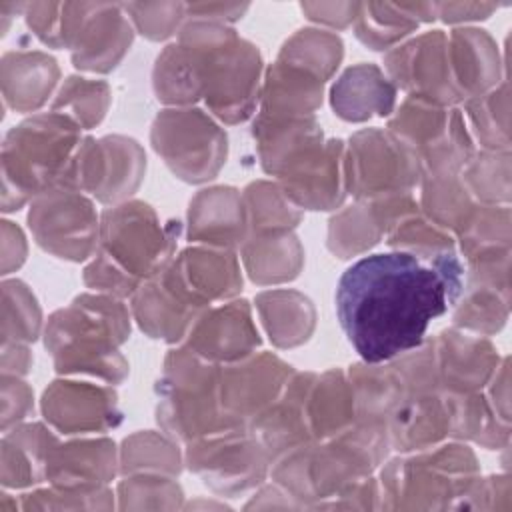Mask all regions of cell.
<instances>
[{"label":"cell","mask_w":512,"mask_h":512,"mask_svg":"<svg viewBox=\"0 0 512 512\" xmlns=\"http://www.w3.org/2000/svg\"><path fill=\"white\" fill-rule=\"evenodd\" d=\"M122 472H180V458L178 450L162 438L152 434H138L124 442L122 458H120Z\"/></svg>","instance_id":"74e56055"},{"label":"cell","mask_w":512,"mask_h":512,"mask_svg":"<svg viewBox=\"0 0 512 512\" xmlns=\"http://www.w3.org/2000/svg\"><path fill=\"white\" fill-rule=\"evenodd\" d=\"M130 318L112 296H80L58 310L46 328V348L60 374L86 372L108 382H120L128 364L118 346L128 338Z\"/></svg>","instance_id":"3957f363"},{"label":"cell","mask_w":512,"mask_h":512,"mask_svg":"<svg viewBox=\"0 0 512 512\" xmlns=\"http://www.w3.org/2000/svg\"><path fill=\"white\" fill-rule=\"evenodd\" d=\"M28 222L38 244L58 258L84 260L98 240L94 208L78 190L56 188L40 194Z\"/></svg>","instance_id":"8fae6325"},{"label":"cell","mask_w":512,"mask_h":512,"mask_svg":"<svg viewBox=\"0 0 512 512\" xmlns=\"http://www.w3.org/2000/svg\"><path fill=\"white\" fill-rule=\"evenodd\" d=\"M116 472V452L110 440H84L54 446L46 480L64 490L94 492L106 486Z\"/></svg>","instance_id":"44dd1931"},{"label":"cell","mask_w":512,"mask_h":512,"mask_svg":"<svg viewBox=\"0 0 512 512\" xmlns=\"http://www.w3.org/2000/svg\"><path fill=\"white\" fill-rule=\"evenodd\" d=\"M188 238L224 250L248 240V214L244 198L232 188L202 190L190 202Z\"/></svg>","instance_id":"ffe728a7"},{"label":"cell","mask_w":512,"mask_h":512,"mask_svg":"<svg viewBox=\"0 0 512 512\" xmlns=\"http://www.w3.org/2000/svg\"><path fill=\"white\" fill-rule=\"evenodd\" d=\"M420 176L416 154L392 132L362 130L350 138L344 184L360 200L370 202L410 194Z\"/></svg>","instance_id":"52a82bcc"},{"label":"cell","mask_w":512,"mask_h":512,"mask_svg":"<svg viewBox=\"0 0 512 512\" xmlns=\"http://www.w3.org/2000/svg\"><path fill=\"white\" fill-rule=\"evenodd\" d=\"M388 232L386 216L376 200L366 202V206H352L338 214L330 222L328 246L340 258L358 254L378 242L382 234Z\"/></svg>","instance_id":"f546056e"},{"label":"cell","mask_w":512,"mask_h":512,"mask_svg":"<svg viewBox=\"0 0 512 512\" xmlns=\"http://www.w3.org/2000/svg\"><path fill=\"white\" fill-rule=\"evenodd\" d=\"M354 394L342 372H326L322 378L314 376V382L306 398V420L310 438L316 442L338 436L348 430L354 416Z\"/></svg>","instance_id":"d4e9b609"},{"label":"cell","mask_w":512,"mask_h":512,"mask_svg":"<svg viewBox=\"0 0 512 512\" xmlns=\"http://www.w3.org/2000/svg\"><path fill=\"white\" fill-rule=\"evenodd\" d=\"M186 464L214 492L234 494L264 480L270 456L250 428H224L192 440Z\"/></svg>","instance_id":"9c48e42d"},{"label":"cell","mask_w":512,"mask_h":512,"mask_svg":"<svg viewBox=\"0 0 512 512\" xmlns=\"http://www.w3.org/2000/svg\"><path fill=\"white\" fill-rule=\"evenodd\" d=\"M278 60L294 64L324 82L342 60V42L326 32L300 30L284 44Z\"/></svg>","instance_id":"836d02e7"},{"label":"cell","mask_w":512,"mask_h":512,"mask_svg":"<svg viewBox=\"0 0 512 512\" xmlns=\"http://www.w3.org/2000/svg\"><path fill=\"white\" fill-rule=\"evenodd\" d=\"M450 42L448 70L458 102L498 86V50L484 30H454Z\"/></svg>","instance_id":"7402d4cb"},{"label":"cell","mask_w":512,"mask_h":512,"mask_svg":"<svg viewBox=\"0 0 512 512\" xmlns=\"http://www.w3.org/2000/svg\"><path fill=\"white\" fill-rule=\"evenodd\" d=\"M468 118L480 144L486 150L504 152L510 148L508 136V86H500L466 100Z\"/></svg>","instance_id":"e575fe53"},{"label":"cell","mask_w":512,"mask_h":512,"mask_svg":"<svg viewBox=\"0 0 512 512\" xmlns=\"http://www.w3.org/2000/svg\"><path fill=\"white\" fill-rule=\"evenodd\" d=\"M258 310L274 344L286 348L308 340L314 326L310 300L292 290H274L258 296Z\"/></svg>","instance_id":"f1b7e54d"},{"label":"cell","mask_w":512,"mask_h":512,"mask_svg":"<svg viewBox=\"0 0 512 512\" xmlns=\"http://www.w3.org/2000/svg\"><path fill=\"white\" fill-rule=\"evenodd\" d=\"M80 142V126L58 112L14 126L4 142L2 164L4 190L14 186L16 208L30 196L64 188Z\"/></svg>","instance_id":"277c9868"},{"label":"cell","mask_w":512,"mask_h":512,"mask_svg":"<svg viewBox=\"0 0 512 512\" xmlns=\"http://www.w3.org/2000/svg\"><path fill=\"white\" fill-rule=\"evenodd\" d=\"M260 344L244 300L208 310L196 318L188 332V348L208 362H238Z\"/></svg>","instance_id":"e0dca14e"},{"label":"cell","mask_w":512,"mask_h":512,"mask_svg":"<svg viewBox=\"0 0 512 512\" xmlns=\"http://www.w3.org/2000/svg\"><path fill=\"white\" fill-rule=\"evenodd\" d=\"M108 96V86L104 82L68 78L52 106V112L70 118L80 128H92L102 120L108 106Z\"/></svg>","instance_id":"d590c367"},{"label":"cell","mask_w":512,"mask_h":512,"mask_svg":"<svg viewBox=\"0 0 512 512\" xmlns=\"http://www.w3.org/2000/svg\"><path fill=\"white\" fill-rule=\"evenodd\" d=\"M62 16V46L72 48L76 68L108 72L130 46L132 32L116 6H96L94 14Z\"/></svg>","instance_id":"2e32d148"},{"label":"cell","mask_w":512,"mask_h":512,"mask_svg":"<svg viewBox=\"0 0 512 512\" xmlns=\"http://www.w3.org/2000/svg\"><path fill=\"white\" fill-rule=\"evenodd\" d=\"M460 234V248L468 264H486L510 258L508 204L476 206Z\"/></svg>","instance_id":"4316f807"},{"label":"cell","mask_w":512,"mask_h":512,"mask_svg":"<svg viewBox=\"0 0 512 512\" xmlns=\"http://www.w3.org/2000/svg\"><path fill=\"white\" fill-rule=\"evenodd\" d=\"M436 368L440 388L448 394L478 392L498 368V350L480 336L446 330L438 338Z\"/></svg>","instance_id":"d6986e66"},{"label":"cell","mask_w":512,"mask_h":512,"mask_svg":"<svg viewBox=\"0 0 512 512\" xmlns=\"http://www.w3.org/2000/svg\"><path fill=\"white\" fill-rule=\"evenodd\" d=\"M464 290L454 254L416 256L394 250L364 256L336 286L338 322L366 364H382L424 344L428 324L446 314Z\"/></svg>","instance_id":"6da1fadb"},{"label":"cell","mask_w":512,"mask_h":512,"mask_svg":"<svg viewBox=\"0 0 512 512\" xmlns=\"http://www.w3.org/2000/svg\"><path fill=\"white\" fill-rule=\"evenodd\" d=\"M466 192L484 204H508L510 200V154L486 150L472 156L462 168Z\"/></svg>","instance_id":"d6a6232c"},{"label":"cell","mask_w":512,"mask_h":512,"mask_svg":"<svg viewBox=\"0 0 512 512\" xmlns=\"http://www.w3.org/2000/svg\"><path fill=\"white\" fill-rule=\"evenodd\" d=\"M422 206L436 226L456 232L464 228L476 208L458 176H426L422 184Z\"/></svg>","instance_id":"1f68e13d"},{"label":"cell","mask_w":512,"mask_h":512,"mask_svg":"<svg viewBox=\"0 0 512 512\" xmlns=\"http://www.w3.org/2000/svg\"><path fill=\"white\" fill-rule=\"evenodd\" d=\"M344 146L340 140L318 142L278 176L282 194L296 208L332 210L344 194Z\"/></svg>","instance_id":"9a60e30c"},{"label":"cell","mask_w":512,"mask_h":512,"mask_svg":"<svg viewBox=\"0 0 512 512\" xmlns=\"http://www.w3.org/2000/svg\"><path fill=\"white\" fill-rule=\"evenodd\" d=\"M248 238L290 232L300 222V212L282 194L280 186L254 182L244 190Z\"/></svg>","instance_id":"4dcf8cb0"},{"label":"cell","mask_w":512,"mask_h":512,"mask_svg":"<svg viewBox=\"0 0 512 512\" xmlns=\"http://www.w3.org/2000/svg\"><path fill=\"white\" fill-rule=\"evenodd\" d=\"M174 240V228H160L148 204L114 206L102 214L98 254L86 268V284L110 296L134 294L168 266Z\"/></svg>","instance_id":"7a4b0ae2"},{"label":"cell","mask_w":512,"mask_h":512,"mask_svg":"<svg viewBox=\"0 0 512 512\" xmlns=\"http://www.w3.org/2000/svg\"><path fill=\"white\" fill-rule=\"evenodd\" d=\"M478 480L470 448L450 444L390 462L382 470V508H452Z\"/></svg>","instance_id":"8992f818"},{"label":"cell","mask_w":512,"mask_h":512,"mask_svg":"<svg viewBox=\"0 0 512 512\" xmlns=\"http://www.w3.org/2000/svg\"><path fill=\"white\" fill-rule=\"evenodd\" d=\"M152 146L186 182L216 176L226 158V134L202 110H164L152 126Z\"/></svg>","instance_id":"ba28073f"},{"label":"cell","mask_w":512,"mask_h":512,"mask_svg":"<svg viewBox=\"0 0 512 512\" xmlns=\"http://www.w3.org/2000/svg\"><path fill=\"white\" fill-rule=\"evenodd\" d=\"M156 278L196 312L206 310L212 300L234 296L242 286L238 262L224 248H188Z\"/></svg>","instance_id":"4fadbf2b"},{"label":"cell","mask_w":512,"mask_h":512,"mask_svg":"<svg viewBox=\"0 0 512 512\" xmlns=\"http://www.w3.org/2000/svg\"><path fill=\"white\" fill-rule=\"evenodd\" d=\"M292 376V368L278 356H246L220 370L218 400L228 424H250L278 400Z\"/></svg>","instance_id":"7c38bea8"},{"label":"cell","mask_w":512,"mask_h":512,"mask_svg":"<svg viewBox=\"0 0 512 512\" xmlns=\"http://www.w3.org/2000/svg\"><path fill=\"white\" fill-rule=\"evenodd\" d=\"M16 76L22 78L16 82V100L14 108L30 110L40 106L50 94L58 68L50 56L44 54H18L16 56Z\"/></svg>","instance_id":"8d00e7d4"},{"label":"cell","mask_w":512,"mask_h":512,"mask_svg":"<svg viewBox=\"0 0 512 512\" xmlns=\"http://www.w3.org/2000/svg\"><path fill=\"white\" fill-rule=\"evenodd\" d=\"M142 148L128 138H84L72 160L64 188L90 192L100 202H118L130 196L144 172Z\"/></svg>","instance_id":"30bf717a"},{"label":"cell","mask_w":512,"mask_h":512,"mask_svg":"<svg viewBox=\"0 0 512 512\" xmlns=\"http://www.w3.org/2000/svg\"><path fill=\"white\" fill-rule=\"evenodd\" d=\"M394 100V84L372 64H360L346 70L332 88V108L348 122L388 116L394 108Z\"/></svg>","instance_id":"603a6c76"},{"label":"cell","mask_w":512,"mask_h":512,"mask_svg":"<svg viewBox=\"0 0 512 512\" xmlns=\"http://www.w3.org/2000/svg\"><path fill=\"white\" fill-rule=\"evenodd\" d=\"M260 98V114L264 116H314V110L322 104V80L294 64L278 60L274 66L268 68Z\"/></svg>","instance_id":"cb8c5ba5"},{"label":"cell","mask_w":512,"mask_h":512,"mask_svg":"<svg viewBox=\"0 0 512 512\" xmlns=\"http://www.w3.org/2000/svg\"><path fill=\"white\" fill-rule=\"evenodd\" d=\"M242 256L250 278L258 284L292 280L302 264L300 244L290 232L252 236L242 244Z\"/></svg>","instance_id":"83f0119b"},{"label":"cell","mask_w":512,"mask_h":512,"mask_svg":"<svg viewBox=\"0 0 512 512\" xmlns=\"http://www.w3.org/2000/svg\"><path fill=\"white\" fill-rule=\"evenodd\" d=\"M218 378V366L188 346L168 354L156 392L158 422L170 436L192 442L224 428H244L226 422L218 400Z\"/></svg>","instance_id":"5b68a950"},{"label":"cell","mask_w":512,"mask_h":512,"mask_svg":"<svg viewBox=\"0 0 512 512\" xmlns=\"http://www.w3.org/2000/svg\"><path fill=\"white\" fill-rule=\"evenodd\" d=\"M132 308L144 332L168 342H176L186 336L200 316V312L180 302L158 278L142 284L132 294Z\"/></svg>","instance_id":"484cf974"},{"label":"cell","mask_w":512,"mask_h":512,"mask_svg":"<svg viewBox=\"0 0 512 512\" xmlns=\"http://www.w3.org/2000/svg\"><path fill=\"white\" fill-rule=\"evenodd\" d=\"M386 68L396 86L408 92V98L436 106L458 102L448 70V38L440 30L390 52Z\"/></svg>","instance_id":"5bb4252c"},{"label":"cell","mask_w":512,"mask_h":512,"mask_svg":"<svg viewBox=\"0 0 512 512\" xmlns=\"http://www.w3.org/2000/svg\"><path fill=\"white\" fill-rule=\"evenodd\" d=\"M44 414L64 434L102 432L120 422L116 394L80 382H54L44 394Z\"/></svg>","instance_id":"ac0fdd59"}]
</instances>
